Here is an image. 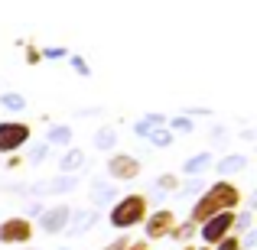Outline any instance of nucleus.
Masks as SVG:
<instances>
[{
	"label": "nucleus",
	"mask_w": 257,
	"mask_h": 250,
	"mask_svg": "<svg viewBox=\"0 0 257 250\" xmlns=\"http://www.w3.org/2000/svg\"><path fill=\"white\" fill-rule=\"evenodd\" d=\"M208 166H212V153H208V150H202V153H195V156H189V159H186L182 172H186V175H202Z\"/></svg>",
	"instance_id": "nucleus-14"
},
{
	"label": "nucleus",
	"mask_w": 257,
	"mask_h": 250,
	"mask_svg": "<svg viewBox=\"0 0 257 250\" xmlns=\"http://www.w3.org/2000/svg\"><path fill=\"white\" fill-rule=\"evenodd\" d=\"M153 127H166V114H160V111L144 114V117H140L137 124H134V133H137V137H147V133H150Z\"/></svg>",
	"instance_id": "nucleus-13"
},
{
	"label": "nucleus",
	"mask_w": 257,
	"mask_h": 250,
	"mask_svg": "<svg viewBox=\"0 0 257 250\" xmlns=\"http://www.w3.org/2000/svg\"><path fill=\"white\" fill-rule=\"evenodd\" d=\"M179 250H195V247H192V244H182V247H179Z\"/></svg>",
	"instance_id": "nucleus-32"
},
{
	"label": "nucleus",
	"mask_w": 257,
	"mask_h": 250,
	"mask_svg": "<svg viewBox=\"0 0 257 250\" xmlns=\"http://www.w3.org/2000/svg\"><path fill=\"white\" fill-rule=\"evenodd\" d=\"M127 247H131V237H127V234H120V237H117V240H111V244H107L104 250H127Z\"/></svg>",
	"instance_id": "nucleus-27"
},
{
	"label": "nucleus",
	"mask_w": 257,
	"mask_h": 250,
	"mask_svg": "<svg viewBox=\"0 0 257 250\" xmlns=\"http://www.w3.org/2000/svg\"><path fill=\"white\" fill-rule=\"evenodd\" d=\"M94 146H98V150H114V146H117V127H111V124L98 127V130H94Z\"/></svg>",
	"instance_id": "nucleus-15"
},
{
	"label": "nucleus",
	"mask_w": 257,
	"mask_h": 250,
	"mask_svg": "<svg viewBox=\"0 0 257 250\" xmlns=\"http://www.w3.org/2000/svg\"><path fill=\"white\" fill-rule=\"evenodd\" d=\"M33 140V124L30 120H0V156L20 153Z\"/></svg>",
	"instance_id": "nucleus-3"
},
{
	"label": "nucleus",
	"mask_w": 257,
	"mask_h": 250,
	"mask_svg": "<svg viewBox=\"0 0 257 250\" xmlns=\"http://www.w3.org/2000/svg\"><path fill=\"white\" fill-rule=\"evenodd\" d=\"M157 188H160V192H173V188H179V175L163 172V175L157 179Z\"/></svg>",
	"instance_id": "nucleus-24"
},
{
	"label": "nucleus",
	"mask_w": 257,
	"mask_h": 250,
	"mask_svg": "<svg viewBox=\"0 0 257 250\" xmlns=\"http://www.w3.org/2000/svg\"><path fill=\"white\" fill-rule=\"evenodd\" d=\"M46 143L49 146H72V127L69 124H49Z\"/></svg>",
	"instance_id": "nucleus-12"
},
{
	"label": "nucleus",
	"mask_w": 257,
	"mask_h": 250,
	"mask_svg": "<svg viewBox=\"0 0 257 250\" xmlns=\"http://www.w3.org/2000/svg\"><path fill=\"white\" fill-rule=\"evenodd\" d=\"M218 169L221 175H234V172H241V169H247V156H241V153H231V156H225V159H218Z\"/></svg>",
	"instance_id": "nucleus-16"
},
{
	"label": "nucleus",
	"mask_w": 257,
	"mask_h": 250,
	"mask_svg": "<svg viewBox=\"0 0 257 250\" xmlns=\"http://www.w3.org/2000/svg\"><path fill=\"white\" fill-rule=\"evenodd\" d=\"M215 250H244V240H241L238 234L231 231V234H228V237H221L218 244H215Z\"/></svg>",
	"instance_id": "nucleus-22"
},
{
	"label": "nucleus",
	"mask_w": 257,
	"mask_h": 250,
	"mask_svg": "<svg viewBox=\"0 0 257 250\" xmlns=\"http://www.w3.org/2000/svg\"><path fill=\"white\" fill-rule=\"evenodd\" d=\"M33 240V221L23 218V214H13V218L0 221V244L7 247H20Z\"/></svg>",
	"instance_id": "nucleus-5"
},
{
	"label": "nucleus",
	"mask_w": 257,
	"mask_h": 250,
	"mask_svg": "<svg viewBox=\"0 0 257 250\" xmlns=\"http://www.w3.org/2000/svg\"><path fill=\"white\" fill-rule=\"evenodd\" d=\"M173 224H176V214L170 211V208H160V211L147 214V218H144L147 237H144V240H163V237H170Z\"/></svg>",
	"instance_id": "nucleus-7"
},
{
	"label": "nucleus",
	"mask_w": 257,
	"mask_h": 250,
	"mask_svg": "<svg viewBox=\"0 0 257 250\" xmlns=\"http://www.w3.org/2000/svg\"><path fill=\"white\" fill-rule=\"evenodd\" d=\"M104 172L111 175L114 182H131L140 175V159L131 156V153H111L104 163Z\"/></svg>",
	"instance_id": "nucleus-6"
},
{
	"label": "nucleus",
	"mask_w": 257,
	"mask_h": 250,
	"mask_svg": "<svg viewBox=\"0 0 257 250\" xmlns=\"http://www.w3.org/2000/svg\"><path fill=\"white\" fill-rule=\"evenodd\" d=\"M43 59H46V62H59V59H69V49H65V46H46V49H43Z\"/></svg>",
	"instance_id": "nucleus-23"
},
{
	"label": "nucleus",
	"mask_w": 257,
	"mask_h": 250,
	"mask_svg": "<svg viewBox=\"0 0 257 250\" xmlns=\"http://www.w3.org/2000/svg\"><path fill=\"white\" fill-rule=\"evenodd\" d=\"M147 247H150V240H134L127 250H147Z\"/></svg>",
	"instance_id": "nucleus-31"
},
{
	"label": "nucleus",
	"mask_w": 257,
	"mask_h": 250,
	"mask_svg": "<svg viewBox=\"0 0 257 250\" xmlns=\"http://www.w3.org/2000/svg\"><path fill=\"white\" fill-rule=\"evenodd\" d=\"M46 156H49V143H36V146L30 150V163H33V166H36V163H43Z\"/></svg>",
	"instance_id": "nucleus-25"
},
{
	"label": "nucleus",
	"mask_w": 257,
	"mask_h": 250,
	"mask_svg": "<svg viewBox=\"0 0 257 250\" xmlns=\"http://www.w3.org/2000/svg\"><path fill=\"white\" fill-rule=\"evenodd\" d=\"M82 166H85V150H82V146H69L65 156L59 159V169H62L65 175H75Z\"/></svg>",
	"instance_id": "nucleus-10"
},
{
	"label": "nucleus",
	"mask_w": 257,
	"mask_h": 250,
	"mask_svg": "<svg viewBox=\"0 0 257 250\" xmlns=\"http://www.w3.org/2000/svg\"><path fill=\"white\" fill-rule=\"evenodd\" d=\"M195 234H199V224H192V221H182V224H179V221H176L173 231H170V237H173V240H182V244H189Z\"/></svg>",
	"instance_id": "nucleus-19"
},
{
	"label": "nucleus",
	"mask_w": 257,
	"mask_h": 250,
	"mask_svg": "<svg viewBox=\"0 0 257 250\" xmlns=\"http://www.w3.org/2000/svg\"><path fill=\"white\" fill-rule=\"evenodd\" d=\"M69 218H72V208L69 205H52L49 211L43 214V221H39V224H43L46 234H59L65 224H69Z\"/></svg>",
	"instance_id": "nucleus-8"
},
{
	"label": "nucleus",
	"mask_w": 257,
	"mask_h": 250,
	"mask_svg": "<svg viewBox=\"0 0 257 250\" xmlns=\"http://www.w3.org/2000/svg\"><path fill=\"white\" fill-rule=\"evenodd\" d=\"M147 214H150V201H147V195L134 192V195H127V198L114 201V208L107 211V224H111L114 231H131V227L144 224Z\"/></svg>",
	"instance_id": "nucleus-2"
},
{
	"label": "nucleus",
	"mask_w": 257,
	"mask_h": 250,
	"mask_svg": "<svg viewBox=\"0 0 257 250\" xmlns=\"http://www.w3.org/2000/svg\"><path fill=\"white\" fill-rule=\"evenodd\" d=\"M75 117H101V107H78Z\"/></svg>",
	"instance_id": "nucleus-28"
},
{
	"label": "nucleus",
	"mask_w": 257,
	"mask_h": 250,
	"mask_svg": "<svg viewBox=\"0 0 257 250\" xmlns=\"http://www.w3.org/2000/svg\"><path fill=\"white\" fill-rule=\"evenodd\" d=\"M0 107H4L7 114H26L30 101H26V94H20V91H0Z\"/></svg>",
	"instance_id": "nucleus-11"
},
{
	"label": "nucleus",
	"mask_w": 257,
	"mask_h": 250,
	"mask_svg": "<svg viewBox=\"0 0 257 250\" xmlns=\"http://www.w3.org/2000/svg\"><path fill=\"white\" fill-rule=\"evenodd\" d=\"M231 231H234V211H218V214H212V218H205L199 224V237L205 240V247H215Z\"/></svg>",
	"instance_id": "nucleus-4"
},
{
	"label": "nucleus",
	"mask_w": 257,
	"mask_h": 250,
	"mask_svg": "<svg viewBox=\"0 0 257 250\" xmlns=\"http://www.w3.org/2000/svg\"><path fill=\"white\" fill-rule=\"evenodd\" d=\"M241 198H244V192H241L231 179H218V182H212L208 188L199 192L192 211H189V221H192V224H202L205 218H212V214H218V211H238Z\"/></svg>",
	"instance_id": "nucleus-1"
},
{
	"label": "nucleus",
	"mask_w": 257,
	"mask_h": 250,
	"mask_svg": "<svg viewBox=\"0 0 257 250\" xmlns=\"http://www.w3.org/2000/svg\"><path fill=\"white\" fill-rule=\"evenodd\" d=\"M20 163H23L20 153H10V156H7V169H20Z\"/></svg>",
	"instance_id": "nucleus-30"
},
{
	"label": "nucleus",
	"mask_w": 257,
	"mask_h": 250,
	"mask_svg": "<svg viewBox=\"0 0 257 250\" xmlns=\"http://www.w3.org/2000/svg\"><path fill=\"white\" fill-rule=\"evenodd\" d=\"M72 188H75V175L59 172V175H52V179L39 182L36 192H46V195H62V192H72Z\"/></svg>",
	"instance_id": "nucleus-9"
},
{
	"label": "nucleus",
	"mask_w": 257,
	"mask_h": 250,
	"mask_svg": "<svg viewBox=\"0 0 257 250\" xmlns=\"http://www.w3.org/2000/svg\"><path fill=\"white\" fill-rule=\"evenodd\" d=\"M166 127H170V133H179V137H186V133L195 130L192 117H186V114H176V117H166Z\"/></svg>",
	"instance_id": "nucleus-20"
},
{
	"label": "nucleus",
	"mask_w": 257,
	"mask_h": 250,
	"mask_svg": "<svg viewBox=\"0 0 257 250\" xmlns=\"http://www.w3.org/2000/svg\"><path fill=\"white\" fill-rule=\"evenodd\" d=\"M17 46H20V49H23V62L30 65V69H36V65L43 62V49H39L36 43H30V39H26V43H23V39H17Z\"/></svg>",
	"instance_id": "nucleus-18"
},
{
	"label": "nucleus",
	"mask_w": 257,
	"mask_h": 250,
	"mask_svg": "<svg viewBox=\"0 0 257 250\" xmlns=\"http://www.w3.org/2000/svg\"><path fill=\"white\" fill-rule=\"evenodd\" d=\"M107 195H111V188H107V185H101V182H94V201H104Z\"/></svg>",
	"instance_id": "nucleus-29"
},
{
	"label": "nucleus",
	"mask_w": 257,
	"mask_h": 250,
	"mask_svg": "<svg viewBox=\"0 0 257 250\" xmlns=\"http://www.w3.org/2000/svg\"><path fill=\"white\" fill-rule=\"evenodd\" d=\"M182 114H186V117H212V107H186V111H182Z\"/></svg>",
	"instance_id": "nucleus-26"
},
{
	"label": "nucleus",
	"mask_w": 257,
	"mask_h": 250,
	"mask_svg": "<svg viewBox=\"0 0 257 250\" xmlns=\"http://www.w3.org/2000/svg\"><path fill=\"white\" fill-rule=\"evenodd\" d=\"M69 65H72V72H75L78 78H91V65L85 62V56H78V52H69Z\"/></svg>",
	"instance_id": "nucleus-21"
},
{
	"label": "nucleus",
	"mask_w": 257,
	"mask_h": 250,
	"mask_svg": "<svg viewBox=\"0 0 257 250\" xmlns=\"http://www.w3.org/2000/svg\"><path fill=\"white\" fill-rule=\"evenodd\" d=\"M195 250H212V247H195Z\"/></svg>",
	"instance_id": "nucleus-33"
},
{
	"label": "nucleus",
	"mask_w": 257,
	"mask_h": 250,
	"mask_svg": "<svg viewBox=\"0 0 257 250\" xmlns=\"http://www.w3.org/2000/svg\"><path fill=\"white\" fill-rule=\"evenodd\" d=\"M147 140H150V146H157V150H166V146H173L176 133H170V127H153V130L147 133Z\"/></svg>",
	"instance_id": "nucleus-17"
}]
</instances>
